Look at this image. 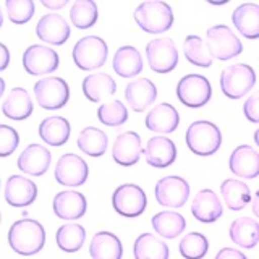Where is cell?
I'll use <instances>...</instances> for the list:
<instances>
[{
	"mask_svg": "<svg viewBox=\"0 0 259 259\" xmlns=\"http://www.w3.org/2000/svg\"><path fill=\"white\" fill-rule=\"evenodd\" d=\"M10 248L21 256H34L44 248L46 230L40 222L34 219L16 221L8 230Z\"/></svg>",
	"mask_w": 259,
	"mask_h": 259,
	"instance_id": "6da1fadb",
	"label": "cell"
},
{
	"mask_svg": "<svg viewBox=\"0 0 259 259\" xmlns=\"http://www.w3.org/2000/svg\"><path fill=\"white\" fill-rule=\"evenodd\" d=\"M135 21L143 31L149 34H160L172 28L174 12L167 2L149 0L143 2L135 10Z\"/></svg>",
	"mask_w": 259,
	"mask_h": 259,
	"instance_id": "7a4b0ae2",
	"label": "cell"
},
{
	"mask_svg": "<svg viewBox=\"0 0 259 259\" xmlns=\"http://www.w3.org/2000/svg\"><path fill=\"white\" fill-rule=\"evenodd\" d=\"M186 144L193 154L201 157H207L215 154L221 149L222 144V133L219 126L212 121L207 120H198L186 130Z\"/></svg>",
	"mask_w": 259,
	"mask_h": 259,
	"instance_id": "3957f363",
	"label": "cell"
},
{
	"mask_svg": "<svg viewBox=\"0 0 259 259\" xmlns=\"http://www.w3.org/2000/svg\"><path fill=\"white\" fill-rule=\"evenodd\" d=\"M256 84V71L246 63L225 67L221 73V89L229 99H241Z\"/></svg>",
	"mask_w": 259,
	"mask_h": 259,
	"instance_id": "277c9868",
	"label": "cell"
},
{
	"mask_svg": "<svg viewBox=\"0 0 259 259\" xmlns=\"http://www.w3.org/2000/svg\"><path fill=\"white\" fill-rule=\"evenodd\" d=\"M73 62L79 70L91 71L101 68L107 62L109 49L99 36H84L73 47Z\"/></svg>",
	"mask_w": 259,
	"mask_h": 259,
	"instance_id": "5b68a950",
	"label": "cell"
},
{
	"mask_svg": "<svg viewBox=\"0 0 259 259\" xmlns=\"http://www.w3.org/2000/svg\"><path fill=\"white\" fill-rule=\"evenodd\" d=\"M212 88L206 76L186 75L177 84V97L183 105L190 109H199L210 101Z\"/></svg>",
	"mask_w": 259,
	"mask_h": 259,
	"instance_id": "8992f818",
	"label": "cell"
},
{
	"mask_svg": "<svg viewBox=\"0 0 259 259\" xmlns=\"http://www.w3.org/2000/svg\"><path fill=\"white\" fill-rule=\"evenodd\" d=\"M206 42L217 60H230L243 52L241 40L233 34V31L225 24H215L206 32Z\"/></svg>",
	"mask_w": 259,
	"mask_h": 259,
	"instance_id": "52a82bcc",
	"label": "cell"
},
{
	"mask_svg": "<svg viewBox=\"0 0 259 259\" xmlns=\"http://www.w3.org/2000/svg\"><path fill=\"white\" fill-rule=\"evenodd\" d=\"M34 96L42 109L57 110L67 105L70 99V88L63 78L49 76L39 79L34 84Z\"/></svg>",
	"mask_w": 259,
	"mask_h": 259,
	"instance_id": "ba28073f",
	"label": "cell"
},
{
	"mask_svg": "<svg viewBox=\"0 0 259 259\" xmlns=\"http://www.w3.org/2000/svg\"><path fill=\"white\" fill-rule=\"evenodd\" d=\"M148 198L141 186L135 183L120 185L112 194V206L115 212L123 217H138L146 210Z\"/></svg>",
	"mask_w": 259,
	"mask_h": 259,
	"instance_id": "9c48e42d",
	"label": "cell"
},
{
	"mask_svg": "<svg viewBox=\"0 0 259 259\" xmlns=\"http://www.w3.org/2000/svg\"><path fill=\"white\" fill-rule=\"evenodd\" d=\"M154 196L162 207L178 209L185 206L190 198V185L182 177L168 175L156 183Z\"/></svg>",
	"mask_w": 259,
	"mask_h": 259,
	"instance_id": "30bf717a",
	"label": "cell"
},
{
	"mask_svg": "<svg viewBox=\"0 0 259 259\" xmlns=\"http://www.w3.org/2000/svg\"><path fill=\"white\" fill-rule=\"evenodd\" d=\"M146 59H148V65L152 71L164 75V73L175 70V67L178 65L177 46L168 37L152 39L146 46Z\"/></svg>",
	"mask_w": 259,
	"mask_h": 259,
	"instance_id": "8fae6325",
	"label": "cell"
},
{
	"mask_svg": "<svg viewBox=\"0 0 259 259\" xmlns=\"http://www.w3.org/2000/svg\"><path fill=\"white\" fill-rule=\"evenodd\" d=\"M59 54L47 46H29L23 54V67L32 76H42L59 68Z\"/></svg>",
	"mask_w": 259,
	"mask_h": 259,
	"instance_id": "7c38bea8",
	"label": "cell"
},
{
	"mask_svg": "<svg viewBox=\"0 0 259 259\" xmlns=\"http://www.w3.org/2000/svg\"><path fill=\"white\" fill-rule=\"evenodd\" d=\"M89 177V167L78 154H63L55 165V180L63 186H81Z\"/></svg>",
	"mask_w": 259,
	"mask_h": 259,
	"instance_id": "4fadbf2b",
	"label": "cell"
},
{
	"mask_svg": "<svg viewBox=\"0 0 259 259\" xmlns=\"http://www.w3.org/2000/svg\"><path fill=\"white\" fill-rule=\"evenodd\" d=\"M5 201L13 207H28L37 198V186L23 175H12L5 182Z\"/></svg>",
	"mask_w": 259,
	"mask_h": 259,
	"instance_id": "5bb4252c",
	"label": "cell"
},
{
	"mask_svg": "<svg viewBox=\"0 0 259 259\" xmlns=\"http://www.w3.org/2000/svg\"><path fill=\"white\" fill-rule=\"evenodd\" d=\"M70 24L59 13H47L36 24V34L40 40L52 46H62L70 37Z\"/></svg>",
	"mask_w": 259,
	"mask_h": 259,
	"instance_id": "9a60e30c",
	"label": "cell"
},
{
	"mask_svg": "<svg viewBox=\"0 0 259 259\" xmlns=\"http://www.w3.org/2000/svg\"><path fill=\"white\" fill-rule=\"evenodd\" d=\"M52 207L59 219H63V221H78V219L86 214L88 201L83 193L65 190L55 194Z\"/></svg>",
	"mask_w": 259,
	"mask_h": 259,
	"instance_id": "2e32d148",
	"label": "cell"
},
{
	"mask_svg": "<svg viewBox=\"0 0 259 259\" xmlns=\"http://www.w3.org/2000/svg\"><path fill=\"white\" fill-rule=\"evenodd\" d=\"M143 154L149 165L156 168H165L172 165L177 159V146L165 136H154L146 143Z\"/></svg>",
	"mask_w": 259,
	"mask_h": 259,
	"instance_id": "e0dca14e",
	"label": "cell"
},
{
	"mask_svg": "<svg viewBox=\"0 0 259 259\" xmlns=\"http://www.w3.org/2000/svg\"><path fill=\"white\" fill-rule=\"evenodd\" d=\"M229 168L240 178L253 180L259 175V152L248 144L238 146L230 154Z\"/></svg>",
	"mask_w": 259,
	"mask_h": 259,
	"instance_id": "ac0fdd59",
	"label": "cell"
},
{
	"mask_svg": "<svg viewBox=\"0 0 259 259\" xmlns=\"http://www.w3.org/2000/svg\"><path fill=\"white\" fill-rule=\"evenodd\" d=\"M141 152L143 148L140 135L135 132H125L115 138V143H113L112 148V157L118 165L130 167L140 160Z\"/></svg>",
	"mask_w": 259,
	"mask_h": 259,
	"instance_id": "d6986e66",
	"label": "cell"
},
{
	"mask_svg": "<svg viewBox=\"0 0 259 259\" xmlns=\"http://www.w3.org/2000/svg\"><path fill=\"white\" fill-rule=\"evenodd\" d=\"M51 151L42 144H29L24 149L20 157H18V168L21 172L32 175V177H40L44 175L49 167H51Z\"/></svg>",
	"mask_w": 259,
	"mask_h": 259,
	"instance_id": "ffe728a7",
	"label": "cell"
},
{
	"mask_svg": "<svg viewBox=\"0 0 259 259\" xmlns=\"http://www.w3.org/2000/svg\"><path fill=\"white\" fill-rule=\"evenodd\" d=\"M157 97V88L148 78H136L125 88V99L135 112H144L154 104Z\"/></svg>",
	"mask_w": 259,
	"mask_h": 259,
	"instance_id": "44dd1931",
	"label": "cell"
},
{
	"mask_svg": "<svg viewBox=\"0 0 259 259\" xmlns=\"http://www.w3.org/2000/svg\"><path fill=\"white\" fill-rule=\"evenodd\" d=\"M224 207L217 194L212 190H201L193 199L191 214L202 224H212L222 217Z\"/></svg>",
	"mask_w": 259,
	"mask_h": 259,
	"instance_id": "7402d4cb",
	"label": "cell"
},
{
	"mask_svg": "<svg viewBox=\"0 0 259 259\" xmlns=\"http://www.w3.org/2000/svg\"><path fill=\"white\" fill-rule=\"evenodd\" d=\"M180 123V115L172 104H157L146 117V128L154 133H174Z\"/></svg>",
	"mask_w": 259,
	"mask_h": 259,
	"instance_id": "603a6c76",
	"label": "cell"
},
{
	"mask_svg": "<svg viewBox=\"0 0 259 259\" xmlns=\"http://www.w3.org/2000/svg\"><path fill=\"white\" fill-rule=\"evenodd\" d=\"M32 99L24 88H13L8 96L4 99L2 112L7 118L10 120H26L32 113Z\"/></svg>",
	"mask_w": 259,
	"mask_h": 259,
	"instance_id": "cb8c5ba5",
	"label": "cell"
},
{
	"mask_svg": "<svg viewBox=\"0 0 259 259\" xmlns=\"http://www.w3.org/2000/svg\"><path fill=\"white\" fill-rule=\"evenodd\" d=\"M233 26L246 39H259V5L241 4L232 13Z\"/></svg>",
	"mask_w": 259,
	"mask_h": 259,
	"instance_id": "d4e9b609",
	"label": "cell"
},
{
	"mask_svg": "<svg viewBox=\"0 0 259 259\" xmlns=\"http://www.w3.org/2000/svg\"><path fill=\"white\" fill-rule=\"evenodd\" d=\"M83 93L91 102H102L117 93V84L107 73H91L83 79Z\"/></svg>",
	"mask_w": 259,
	"mask_h": 259,
	"instance_id": "484cf974",
	"label": "cell"
},
{
	"mask_svg": "<svg viewBox=\"0 0 259 259\" xmlns=\"http://www.w3.org/2000/svg\"><path fill=\"white\" fill-rule=\"evenodd\" d=\"M89 254L93 259H121L123 246L117 235L110 232H97L91 238Z\"/></svg>",
	"mask_w": 259,
	"mask_h": 259,
	"instance_id": "4316f807",
	"label": "cell"
},
{
	"mask_svg": "<svg viewBox=\"0 0 259 259\" xmlns=\"http://www.w3.org/2000/svg\"><path fill=\"white\" fill-rule=\"evenodd\" d=\"M37 133L44 143L59 148V146H63L68 141L71 126L65 117H47L40 121Z\"/></svg>",
	"mask_w": 259,
	"mask_h": 259,
	"instance_id": "83f0119b",
	"label": "cell"
},
{
	"mask_svg": "<svg viewBox=\"0 0 259 259\" xmlns=\"http://www.w3.org/2000/svg\"><path fill=\"white\" fill-rule=\"evenodd\" d=\"M113 70L121 78H135L143 71V57L136 47L123 46L113 55Z\"/></svg>",
	"mask_w": 259,
	"mask_h": 259,
	"instance_id": "f1b7e54d",
	"label": "cell"
},
{
	"mask_svg": "<svg viewBox=\"0 0 259 259\" xmlns=\"http://www.w3.org/2000/svg\"><path fill=\"white\" fill-rule=\"evenodd\" d=\"M229 235L237 246L251 249L259 243V222L251 217L235 219L230 225Z\"/></svg>",
	"mask_w": 259,
	"mask_h": 259,
	"instance_id": "f546056e",
	"label": "cell"
},
{
	"mask_svg": "<svg viewBox=\"0 0 259 259\" xmlns=\"http://www.w3.org/2000/svg\"><path fill=\"white\" fill-rule=\"evenodd\" d=\"M76 146L81 152L89 157H101L107 151L109 138L102 130L96 126H88L81 130V133L78 135Z\"/></svg>",
	"mask_w": 259,
	"mask_h": 259,
	"instance_id": "4dcf8cb0",
	"label": "cell"
},
{
	"mask_svg": "<svg viewBox=\"0 0 259 259\" xmlns=\"http://www.w3.org/2000/svg\"><path fill=\"white\" fill-rule=\"evenodd\" d=\"M152 229L164 238H177L186 227V219L177 210H162L151 219Z\"/></svg>",
	"mask_w": 259,
	"mask_h": 259,
	"instance_id": "1f68e13d",
	"label": "cell"
},
{
	"mask_svg": "<svg viewBox=\"0 0 259 259\" xmlns=\"http://www.w3.org/2000/svg\"><path fill=\"white\" fill-rule=\"evenodd\" d=\"M135 259H168L170 249L160 238L152 233H143L135 240Z\"/></svg>",
	"mask_w": 259,
	"mask_h": 259,
	"instance_id": "d6a6232c",
	"label": "cell"
},
{
	"mask_svg": "<svg viewBox=\"0 0 259 259\" xmlns=\"http://www.w3.org/2000/svg\"><path fill=\"white\" fill-rule=\"evenodd\" d=\"M221 194L225 201L227 207L230 210H241L251 201L249 186L245 182L235 180V178H227L221 185Z\"/></svg>",
	"mask_w": 259,
	"mask_h": 259,
	"instance_id": "836d02e7",
	"label": "cell"
},
{
	"mask_svg": "<svg viewBox=\"0 0 259 259\" xmlns=\"http://www.w3.org/2000/svg\"><path fill=\"white\" fill-rule=\"evenodd\" d=\"M183 52H185L186 60L193 65H196V67L209 68L210 65H212L214 57L206 42V39H202L196 34L186 36L183 42Z\"/></svg>",
	"mask_w": 259,
	"mask_h": 259,
	"instance_id": "e575fe53",
	"label": "cell"
},
{
	"mask_svg": "<svg viewBox=\"0 0 259 259\" xmlns=\"http://www.w3.org/2000/svg\"><path fill=\"white\" fill-rule=\"evenodd\" d=\"M86 240V230L83 225L76 222H68L62 225L55 233V241L65 253H76L84 245Z\"/></svg>",
	"mask_w": 259,
	"mask_h": 259,
	"instance_id": "d590c367",
	"label": "cell"
},
{
	"mask_svg": "<svg viewBox=\"0 0 259 259\" xmlns=\"http://www.w3.org/2000/svg\"><path fill=\"white\" fill-rule=\"evenodd\" d=\"M97 5L93 0H76L71 5L70 10V20L78 29H88L93 28L97 21Z\"/></svg>",
	"mask_w": 259,
	"mask_h": 259,
	"instance_id": "8d00e7d4",
	"label": "cell"
},
{
	"mask_svg": "<svg viewBox=\"0 0 259 259\" xmlns=\"http://www.w3.org/2000/svg\"><path fill=\"white\" fill-rule=\"evenodd\" d=\"M178 251L185 259H202L209 251V241L199 232L186 233L178 245Z\"/></svg>",
	"mask_w": 259,
	"mask_h": 259,
	"instance_id": "74e56055",
	"label": "cell"
},
{
	"mask_svg": "<svg viewBox=\"0 0 259 259\" xmlns=\"http://www.w3.org/2000/svg\"><path fill=\"white\" fill-rule=\"evenodd\" d=\"M97 118L105 126H121L128 120V109L121 101H112L101 105Z\"/></svg>",
	"mask_w": 259,
	"mask_h": 259,
	"instance_id": "f35d334b",
	"label": "cell"
},
{
	"mask_svg": "<svg viewBox=\"0 0 259 259\" xmlns=\"http://www.w3.org/2000/svg\"><path fill=\"white\" fill-rule=\"evenodd\" d=\"M8 18L15 24H24L34 16V2L32 0H7Z\"/></svg>",
	"mask_w": 259,
	"mask_h": 259,
	"instance_id": "ab89813d",
	"label": "cell"
},
{
	"mask_svg": "<svg viewBox=\"0 0 259 259\" xmlns=\"http://www.w3.org/2000/svg\"><path fill=\"white\" fill-rule=\"evenodd\" d=\"M20 144V136L16 130L8 125H0V156L8 157L16 151Z\"/></svg>",
	"mask_w": 259,
	"mask_h": 259,
	"instance_id": "60d3db41",
	"label": "cell"
},
{
	"mask_svg": "<svg viewBox=\"0 0 259 259\" xmlns=\"http://www.w3.org/2000/svg\"><path fill=\"white\" fill-rule=\"evenodd\" d=\"M243 113L251 123H259V91L253 93L246 99L243 105Z\"/></svg>",
	"mask_w": 259,
	"mask_h": 259,
	"instance_id": "b9f144b4",
	"label": "cell"
},
{
	"mask_svg": "<svg viewBox=\"0 0 259 259\" xmlns=\"http://www.w3.org/2000/svg\"><path fill=\"white\" fill-rule=\"evenodd\" d=\"M214 259H248V257L243 254L240 249H235V248H222L215 254Z\"/></svg>",
	"mask_w": 259,
	"mask_h": 259,
	"instance_id": "7bdbcfd3",
	"label": "cell"
},
{
	"mask_svg": "<svg viewBox=\"0 0 259 259\" xmlns=\"http://www.w3.org/2000/svg\"><path fill=\"white\" fill-rule=\"evenodd\" d=\"M40 4L47 8H51V10H60V8L68 5V0H60V2H49V0H42Z\"/></svg>",
	"mask_w": 259,
	"mask_h": 259,
	"instance_id": "ee69618b",
	"label": "cell"
},
{
	"mask_svg": "<svg viewBox=\"0 0 259 259\" xmlns=\"http://www.w3.org/2000/svg\"><path fill=\"white\" fill-rule=\"evenodd\" d=\"M0 54H2V63H0V70H5L8 67V59H10V54H8V49L5 44L0 46Z\"/></svg>",
	"mask_w": 259,
	"mask_h": 259,
	"instance_id": "f6af8a7d",
	"label": "cell"
},
{
	"mask_svg": "<svg viewBox=\"0 0 259 259\" xmlns=\"http://www.w3.org/2000/svg\"><path fill=\"white\" fill-rule=\"evenodd\" d=\"M253 214L259 219V190L256 191V194H254V198H253Z\"/></svg>",
	"mask_w": 259,
	"mask_h": 259,
	"instance_id": "bcb514c9",
	"label": "cell"
},
{
	"mask_svg": "<svg viewBox=\"0 0 259 259\" xmlns=\"http://www.w3.org/2000/svg\"><path fill=\"white\" fill-rule=\"evenodd\" d=\"M254 143H256V146H257V148H259V128L256 130V132H254Z\"/></svg>",
	"mask_w": 259,
	"mask_h": 259,
	"instance_id": "7dc6e473",
	"label": "cell"
}]
</instances>
